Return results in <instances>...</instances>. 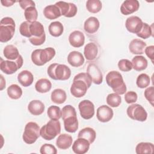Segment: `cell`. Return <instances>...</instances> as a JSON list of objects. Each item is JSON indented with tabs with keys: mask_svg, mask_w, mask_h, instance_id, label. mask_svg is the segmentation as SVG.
<instances>
[{
	"mask_svg": "<svg viewBox=\"0 0 154 154\" xmlns=\"http://www.w3.org/2000/svg\"><path fill=\"white\" fill-rule=\"evenodd\" d=\"M87 73L90 75L92 79V82L95 84L99 85L102 82V73L99 68L95 64L91 63L88 66Z\"/></svg>",
	"mask_w": 154,
	"mask_h": 154,
	"instance_id": "obj_16",
	"label": "cell"
},
{
	"mask_svg": "<svg viewBox=\"0 0 154 154\" xmlns=\"http://www.w3.org/2000/svg\"><path fill=\"white\" fill-rule=\"evenodd\" d=\"M2 5L5 7H10L13 5L16 1H11V0H4V1H1Z\"/></svg>",
	"mask_w": 154,
	"mask_h": 154,
	"instance_id": "obj_51",
	"label": "cell"
},
{
	"mask_svg": "<svg viewBox=\"0 0 154 154\" xmlns=\"http://www.w3.org/2000/svg\"><path fill=\"white\" fill-rule=\"evenodd\" d=\"M45 108L44 103L39 100H31L28 105L29 112L34 116L41 115L44 112Z\"/></svg>",
	"mask_w": 154,
	"mask_h": 154,
	"instance_id": "obj_23",
	"label": "cell"
},
{
	"mask_svg": "<svg viewBox=\"0 0 154 154\" xmlns=\"http://www.w3.org/2000/svg\"><path fill=\"white\" fill-rule=\"evenodd\" d=\"M43 14L49 20L55 19L61 16L60 8L55 4L46 6L43 10Z\"/></svg>",
	"mask_w": 154,
	"mask_h": 154,
	"instance_id": "obj_26",
	"label": "cell"
},
{
	"mask_svg": "<svg viewBox=\"0 0 154 154\" xmlns=\"http://www.w3.org/2000/svg\"><path fill=\"white\" fill-rule=\"evenodd\" d=\"M7 94L9 97L12 99H18L22 95V88L17 84H11L7 88Z\"/></svg>",
	"mask_w": 154,
	"mask_h": 154,
	"instance_id": "obj_35",
	"label": "cell"
},
{
	"mask_svg": "<svg viewBox=\"0 0 154 154\" xmlns=\"http://www.w3.org/2000/svg\"><path fill=\"white\" fill-rule=\"evenodd\" d=\"M140 7V3L137 0L125 1L120 7V11L124 15H129L137 11Z\"/></svg>",
	"mask_w": 154,
	"mask_h": 154,
	"instance_id": "obj_15",
	"label": "cell"
},
{
	"mask_svg": "<svg viewBox=\"0 0 154 154\" xmlns=\"http://www.w3.org/2000/svg\"><path fill=\"white\" fill-rule=\"evenodd\" d=\"M18 2H19L20 7L22 9H23L24 10L25 9H26L27 8L31 7V6L35 7V2L31 0H22V1H18Z\"/></svg>",
	"mask_w": 154,
	"mask_h": 154,
	"instance_id": "obj_49",
	"label": "cell"
},
{
	"mask_svg": "<svg viewBox=\"0 0 154 154\" xmlns=\"http://www.w3.org/2000/svg\"><path fill=\"white\" fill-rule=\"evenodd\" d=\"M150 83V79L148 75L146 73L140 74L136 81V84L138 87L140 88H144L147 87Z\"/></svg>",
	"mask_w": 154,
	"mask_h": 154,
	"instance_id": "obj_41",
	"label": "cell"
},
{
	"mask_svg": "<svg viewBox=\"0 0 154 154\" xmlns=\"http://www.w3.org/2000/svg\"><path fill=\"white\" fill-rule=\"evenodd\" d=\"M1 90H2L5 87V80L4 79V78L2 75H1Z\"/></svg>",
	"mask_w": 154,
	"mask_h": 154,
	"instance_id": "obj_52",
	"label": "cell"
},
{
	"mask_svg": "<svg viewBox=\"0 0 154 154\" xmlns=\"http://www.w3.org/2000/svg\"><path fill=\"white\" fill-rule=\"evenodd\" d=\"M113 110L108 106L103 105L97 109L96 117L97 120L102 123L110 121L113 117Z\"/></svg>",
	"mask_w": 154,
	"mask_h": 154,
	"instance_id": "obj_14",
	"label": "cell"
},
{
	"mask_svg": "<svg viewBox=\"0 0 154 154\" xmlns=\"http://www.w3.org/2000/svg\"><path fill=\"white\" fill-rule=\"evenodd\" d=\"M98 54V48L96 43L90 42L87 43L84 49V55L85 58L88 61L94 60Z\"/></svg>",
	"mask_w": 154,
	"mask_h": 154,
	"instance_id": "obj_22",
	"label": "cell"
},
{
	"mask_svg": "<svg viewBox=\"0 0 154 154\" xmlns=\"http://www.w3.org/2000/svg\"><path fill=\"white\" fill-rule=\"evenodd\" d=\"M143 23L142 20L139 17L131 16L126 20L125 26L129 32L137 34L142 28Z\"/></svg>",
	"mask_w": 154,
	"mask_h": 154,
	"instance_id": "obj_13",
	"label": "cell"
},
{
	"mask_svg": "<svg viewBox=\"0 0 154 154\" xmlns=\"http://www.w3.org/2000/svg\"><path fill=\"white\" fill-rule=\"evenodd\" d=\"M84 61V57L82 54L76 51L70 52L67 56V61L72 67H80L83 65Z\"/></svg>",
	"mask_w": 154,
	"mask_h": 154,
	"instance_id": "obj_20",
	"label": "cell"
},
{
	"mask_svg": "<svg viewBox=\"0 0 154 154\" xmlns=\"http://www.w3.org/2000/svg\"><path fill=\"white\" fill-rule=\"evenodd\" d=\"M88 88L87 84L84 81L81 79L73 78V83L70 87V93L73 96L80 98L86 94Z\"/></svg>",
	"mask_w": 154,
	"mask_h": 154,
	"instance_id": "obj_10",
	"label": "cell"
},
{
	"mask_svg": "<svg viewBox=\"0 0 154 154\" xmlns=\"http://www.w3.org/2000/svg\"><path fill=\"white\" fill-rule=\"evenodd\" d=\"M55 55V50L51 47L44 49H38L34 50L31 54L32 63L38 66H42L51 61Z\"/></svg>",
	"mask_w": 154,
	"mask_h": 154,
	"instance_id": "obj_4",
	"label": "cell"
},
{
	"mask_svg": "<svg viewBox=\"0 0 154 154\" xmlns=\"http://www.w3.org/2000/svg\"><path fill=\"white\" fill-rule=\"evenodd\" d=\"M121 102V96L116 93H110L106 97V103L111 107H118L120 105Z\"/></svg>",
	"mask_w": 154,
	"mask_h": 154,
	"instance_id": "obj_38",
	"label": "cell"
},
{
	"mask_svg": "<svg viewBox=\"0 0 154 154\" xmlns=\"http://www.w3.org/2000/svg\"><path fill=\"white\" fill-rule=\"evenodd\" d=\"M72 141L73 139L71 135L67 134H62L58 137L56 140V145L59 149L66 150L71 146Z\"/></svg>",
	"mask_w": 154,
	"mask_h": 154,
	"instance_id": "obj_24",
	"label": "cell"
},
{
	"mask_svg": "<svg viewBox=\"0 0 154 154\" xmlns=\"http://www.w3.org/2000/svg\"><path fill=\"white\" fill-rule=\"evenodd\" d=\"M119 70L122 72H129L132 70V66L131 61L128 59H122L118 63Z\"/></svg>",
	"mask_w": 154,
	"mask_h": 154,
	"instance_id": "obj_42",
	"label": "cell"
},
{
	"mask_svg": "<svg viewBox=\"0 0 154 154\" xmlns=\"http://www.w3.org/2000/svg\"><path fill=\"white\" fill-rule=\"evenodd\" d=\"M24 16L26 21L33 22L36 21L38 17V12L35 7H29L24 10Z\"/></svg>",
	"mask_w": 154,
	"mask_h": 154,
	"instance_id": "obj_39",
	"label": "cell"
},
{
	"mask_svg": "<svg viewBox=\"0 0 154 154\" xmlns=\"http://www.w3.org/2000/svg\"><path fill=\"white\" fill-rule=\"evenodd\" d=\"M14 20L10 17H5L0 22V42L6 43L13 37L15 32Z\"/></svg>",
	"mask_w": 154,
	"mask_h": 154,
	"instance_id": "obj_5",
	"label": "cell"
},
{
	"mask_svg": "<svg viewBox=\"0 0 154 154\" xmlns=\"http://www.w3.org/2000/svg\"><path fill=\"white\" fill-rule=\"evenodd\" d=\"M132 69L135 70L140 72L146 69L148 65L147 59L142 55L135 56L131 61Z\"/></svg>",
	"mask_w": 154,
	"mask_h": 154,
	"instance_id": "obj_27",
	"label": "cell"
},
{
	"mask_svg": "<svg viewBox=\"0 0 154 154\" xmlns=\"http://www.w3.org/2000/svg\"><path fill=\"white\" fill-rule=\"evenodd\" d=\"M100 23L99 20L94 16L88 17L84 23V29L88 34H94L96 32L99 28Z\"/></svg>",
	"mask_w": 154,
	"mask_h": 154,
	"instance_id": "obj_21",
	"label": "cell"
},
{
	"mask_svg": "<svg viewBox=\"0 0 154 154\" xmlns=\"http://www.w3.org/2000/svg\"><path fill=\"white\" fill-rule=\"evenodd\" d=\"M146 43L142 40L135 38L129 44V51L135 55H141L144 54V49L146 48Z\"/></svg>",
	"mask_w": 154,
	"mask_h": 154,
	"instance_id": "obj_19",
	"label": "cell"
},
{
	"mask_svg": "<svg viewBox=\"0 0 154 154\" xmlns=\"http://www.w3.org/2000/svg\"><path fill=\"white\" fill-rule=\"evenodd\" d=\"M61 117L65 130L70 133L75 132L78 129V120L75 108L70 105L64 106L61 109Z\"/></svg>",
	"mask_w": 154,
	"mask_h": 154,
	"instance_id": "obj_1",
	"label": "cell"
},
{
	"mask_svg": "<svg viewBox=\"0 0 154 154\" xmlns=\"http://www.w3.org/2000/svg\"><path fill=\"white\" fill-rule=\"evenodd\" d=\"M29 32L31 36L34 37H40L45 34L43 25L38 21L31 22L29 25Z\"/></svg>",
	"mask_w": 154,
	"mask_h": 154,
	"instance_id": "obj_28",
	"label": "cell"
},
{
	"mask_svg": "<svg viewBox=\"0 0 154 154\" xmlns=\"http://www.w3.org/2000/svg\"><path fill=\"white\" fill-rule=\"evenodd\" d=\"M146 99L150 102L152 106H153L154 102V88L153 86L147 87L144 93Z\"/></svg>",
	"mask_w": 154,
	"mask_h": 154,
	"instance_id": "obj_45",
	"label": "cell"
},
{
	"mask_svg": "<svg viewBox=\"0 0 154 154\" xmlns=\"http://www.w3.org/2000/svg\"><path fill=\"white\" fill-rule=\"evenodd\" d=\"M1 60L0 69L2 72L7 75H11L15 73L18 69L21 68L23 63V58L20 55L14 61L3 60L2 58H1Z\"/></svg>",
	"mask_w": 154,
	"mask_h": 154,
	"instance_id": "obj_8",
	"label": "cell"
},
{
	"mask_svg": "<svg viewBox=\"0 0 154 154\" xmlns=\"http://www.w3.org/2000/svg\"><path fill=\"white\" fill-rule=\"evenodd\" d=\"M154 146L152 143L141 142L135 147V152L137 154L153 153Z\"/></svg>",
	"mask_w": 154,
	"mask_h": 154,
	"instance_id": "obj_34",
	"label": "cell"
},
{
	"mask_svg": "<svg viewBox=\"0 0 154 154\" xmlns=\"http://www.w3.org/2000/svg\"><path fill=\"white\" fill-rule=\"evenodd\" d=\"M47 73L48 76L54 80L66 81L71 76V70L65 64L53 63L49 65Z\"/></svg>",
	"mask_w": 154,
	"mask_h": 154,
	"instance_id": "obj_3",
	"label": "cell"
},
{
	"mask_svg": "<svg viewBox=\"0 0 154 154\" xmlns=\"http://www.w3.org/2000/svg\"><path fill=\"white\" fill-rule=\"evenodd\" d=\"M61 124L58 120H49L46 125H43L40 131V136L45 140L50 141L55 138L60 134Z\"/></svg>",
	"mask_w": 154,
	"mask_h": 154,
	"instance_id": "obj_6",
	"label": "cell"
},
{
	"mask_svg": "<svg viewBox=\"0 0 154 154\" xmlns=\"http://www.w3.org/2000/svg\"><path fill=\"white\" fill-rule=\"evenodd\" d=\"M40 126L33 122H29L25 125L22 138L23 141L28 144L34 143L40 136Z\"/></svg>",
	"mask_w": 154,
	"mask_h": 154,
	"instance_id": "obj_7",
	"label": "cell"
},
{
	"mask_svg": "<svg viewBox=\"0 0 154 154\" xmlns=\"http://www.w3.org/2000/svg\"><path fill=\"white\" fill-rule=\"evenodd\" d=\"M55 4L60 8L61 16L66 17H73L77 13V7L73 3L58 1Z\"/></svg>",
	"mask_w": 154,
	"mask_h": 154,
	"instance_id": "obj_12",
	"label": "cell"
},
{
	"mask_svg": "<svg viewBox=\"0 0 154 154\" xmlns=\"http://www.w3.org/2000/svg\"><path fill=\"white\" fill-rule=\"evenodd\" d=\"M75 79H81L83 81H84L86 84H87L88 88H89L91 85L92 82V79L90 75L87 73H79L77 75H76L74 77Z\"/></svg>",
	"mask_w": 154,
	"mask_h": 154,
	"instance_id": "obj_47",
	"label": "cell"
},
{
	"mask_svg": "<svg viewBox=\"0 0 154 154\" xmlns=\"http://www.w3.org/2000/svg\"><path fill=\"white\" fill-rule=\"evenodd\" d=\"M45 40H46V34L43 35L40 37H31L29 38V41L30 42V43L34 46L42 45L45 43Z\"/></svg>",
	"mask_w": 154,
	"mask_h": 154,
	"instance_id": "obj_48",
	"label": "cell"
},
{
	"mask_svg": "<svg viewBox=\"0 0 154 154\" xmlns=\"http://www.w3.org/2000/svg\"><path fill=\"white\" fill-rule=\"evenodd\" d=\"M4 56L9 60H16L20 55L17 48L13 45H7L3 51Z\"/></svg>",
	"mask_w": 154,
	"mask_h": 154,
	"instance_id": "obj_32",
	"label": "cell"
},
{
	"mask_svg": "<svg viewBox=\"0 0 154 154\" xmlns=\"http://www.w3.org/2000/svg\"><path fill=\"white\" fill-rule=\"evenodd\" d=\"M138 99L137 94L133 91H129L125 93V100L127 103L131 104L137 102Z\"/></svg>",
	"mask_w": 154,
	"mask_h": 154,
	"instance_id": "obj_46",
	"label": "cell"
},
{
	"mask_svg": "<svg viewBox=\"0 0 154 154\" xmlns=\"http://www.w3.org/2000/svg\"><path fill=\"white\" fill-rule=\"evenodd\" d=\"M30 23L31 22L28 21H24L20 24L19 27V32L22 36L28 38H30L31 37L29 32Z\"/></svg>",
	"mask_w": 154,
	"mask_h": 154,
	"instance_id": "obj_44",
	"label": "cell"
},
{
	"mask_svg": "<svg viewBox=\"0 0 154 154\" xmlns=\"http://www.w3.org/2000/svg\"><path fill=\"white\" fill-rule=\"evenodd\" d=\"M47 114L51 120H58L61 117V110L59 106L52 105L48 108Z\"/></svg>",
	"mask_w": 154,
	"mask_h": 154,
	"instance_id": "obj_40",
	"label": "cell"
},
{
	"mask_svg": "<svg viewBox=\"0 0 154 154\" xmlns=\"http://www.w3.org/2000/svg\"><path fill=\"white\" fill-rule=\"evenodd\" d=\"M78 108L81 117L85 120H89L94 115V105L89 100H83L80 102Z\"/></svg>",
	"mask_w": 154,
	"mask_h": 154,
	"instance_id": "obj_11",
	"label": "cell"
},
{
	"mask_svg": "<svg viewBox=\"0 0 154 154\" xmlns=\"http://www.w3.org/2000/svg\"><path fill=\"white\" fill-rule=\"evenodd\" d=\"M51 82L46 78H42L38 79L35 84V88L36 91L40 93H48L51 90Z\"/></svg>",
	"mask_w": 154,
	"mask_h": 154,
	"instance_id": "obj_30",
	"label": "cell"
},
{
	"mask_svg": "<svg viewBox=\"0 0 154 154\" xmlns=\"http://www.w3.org/2000/svg\"><path fill=\"white\" fill-rule=\"evenodd\" d=\"M96 137V133L94 129L87 127L81 129L78 134V138H83L86 139L90 144L93 143Z\"/></svg>",
	"mask_w": 154,
	"mask_h": 154,
	"instance_id": "obj_29",
	"label": "cell"
},
{
	"mask_svg": "<svg viewBox=\"0 0 154 154\" xmlns=\"http://www.w3.org/2000/svg\"><path fill=\"white\" fill-rule=\"evenodd\" d=\"M126 112L128 117L134 120L144 122L147 118V113L146 109L138 103H134L129 106Z\"/></svg>",
	"mask_w": 154,
	"mask_h": 154,
	"instance_id": "obj_9",
	"label": "cell"
},
{
	"mask_svg": "<svg viewBox=\"0 0 154 154\" xmlns=\"http://www.w3.org/2000/svg\"><path fill=\"white\" fill-rule=\"evenodd\" d=\"M102 8V4L99 0H88L86 2V8L91 13L99 12Z\"/></svg>",
	"mask_w": 154,
	"mask_h": 154,
	"instance_id": "obj_37",
	"label": "cell"
},
{
	"mask_svg": "<svg viewBox=\"0 0 154 154\" xmlns=\"http://www.w3.org/2000/svg\"><path fill=\"white\" fill-rule=\"evenodd\" d=\"M106 82L114 93L122 95L126 91V85L122 75L117 71H110L106 76Z\"/></svg>",
	"mask_w": 154,
	"mask_h": 154,
	"instance_id": "obj_2",
	"label": "cell"
},
{
	"mask_svg": "<svg viewBox=\"0 0 154 154\" xmlns=\"http://www.w3.org/2000/svg\"><path fill=\"white\" fill-rule=\"evenodd\" d=\"M51 100L57 104L63 103L67 99L66 91L61 88H57L53 90L51 95Z\"/></svg>",
	"mask_w": 154,
	"mask_h": 154,
	"instance_id": "obj_31",
	"label": "cell"
},
{
	"mask_svg": "<svg viewBox=\"0 0 154 154\" xmlns=\"http://www.w3.org/2000/svg\"><path fill=\"white\" fill-rule=\"evenodd\" d=\"M49 34L55 37H59L62 35L64 31V27L63 24L59 21H55L51 22L48 27Z\"/></svg>",
	"mask_w": 154,
	"mask_h": 154,
	"instance_id": "obj_33",
	"label": "cell"
},
{
	"mask_svg": "<svg viewBox=\"0 0 154 154\" xmlns=\"http://www.w3.org/2000/svg\"><path fill=\"white\" fill-rule=\"evenodd\" d=\"M69 42L71 46L74 48H80L85 42L84 34L80 31H74L69 36Z\"/></svg>",
	"mask_w": 154,
	"mask_h": 154,
	"instance_id": "obj_18",
	"label": "cell"
},
{
	"mask_svg": "<svg viewBox=\"0 0 154 154\" xmlns=\"http://www.w3.org/2000/svg\"><path fill=\"white\" fill-rule=\"evenodd\" d=\"M153 35V24L152 25H148L147 23H143L142 28L140 31L137 34V35L141 38L147 39Z\"/></svg>",
	"mask_w": 154,
	"mask_h": 154,
	"instance_id": "obj_36",
	"label": "cell"
},
{
	"mask_svg": "<svg viewBox=\"0 0 154 154\" xmlns=\"http://www.w3.org/2000/svg\"><path fill=\"white\" fill-rule=\"evenodd\" d=\"M17 80L22 86L27 87L32 84L34 76L31 72L27 70H24L18 74Z\"/></svg>",
	"mask_w": 154,
	"mask_h": 154,
	"instance_id": "obj_25",
	"label": "cell"
},
{
	"mask_svg": "<svg viewBox=\"0 0 154 154\" xmlns=\"http://www.w3.org/2000/svg\"><path fill=\"white\" fill-rule=\"evenodd\" d=\"M153 51H154L153 45L146 46V48L144 49V52L146 55L151 60L152 63H153Z\"/></svg>",
	"mask_w": 154,
	"mask_h": 154,
	"instance_id": "obj_50",
	"label": "cell"
},
{
	"mask_svg": "<svg viewBox=\"0 0 154 154\" xmlns=\"http://www.w3.org/2000/svg\"><path fill=\"white\" fill-rule=\"evenodd\" d=\"M40 152L41 154H56L57 150L55 147L52 144L46 143L41 146Z\"/></svg>",
	"mask_w": 154,
	"mask_h": 154,
	"instance_id": "obj_43",
	"label": "cell"
},
{
	"mask_svg": "<svg viewBox=\"0 0 154 154\" xmlns=\"http://www.w3.org/2000/svg\"><path fill=\"white\" fill-rule=\"evenodd\" d=\"M90 144L86 139L78 138L72 145V150L76 154H84L88 151Z\"/></svg>",
	"mask_w": 154,
	"mask_h": 154,
	"instance_id": "obj_17",
	"label": "cell"
}]
</instances>
